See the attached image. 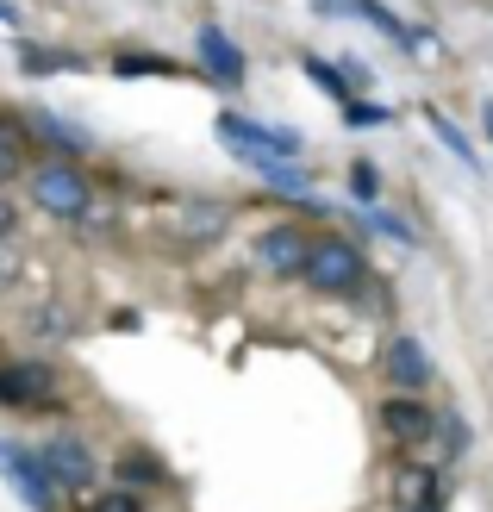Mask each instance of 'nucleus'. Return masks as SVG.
<instances>
[{"instance_id": "1", "label": "nucleus", "mask_w": 493, "mask_h": 512, "mask_svg": "<svg viewBox=\"0 0 493 512\" xmlns=\"http://www.w3.org/2000/svg\"><path fill=\"white\" fill-rule=\"evenodd\" d=\"M213 132H219V144L231 150V157L250 163L256 175H275L281 163H294V157H300V132H281V125H256V119H244V113H219V119H213Z\"/></svg>"}, {"instance_id": "2", "label": "nucleus", "mask_w": 493, "mask_h": 512, "mask_svg": "<svg viewBox=\"0 0 493 512\" xmlns=\"http://www.w3.org/2000/svg\"><path fill=\"white\" fill-rule=\"evenodd\" d=\"M25 188H32L38 213H50V219H88L94 213V188L69 157H50L38 169H25Z\"/></svg>"}, {"instance_id": "3", "label": "nucleus", "mask_w": 493, "mask_h": 512, "mask_svg": "<svg viewBox=\"0 0 493 512\" xmlns=\"http://www.w3.org/2000/svg\"><path fill=\"white\" fill-rule=\"evenodd\" d=\"M306 281H313L319 294H356L362 275H369V263H362V250L350 238H313V250H306Z\"/></svg>"}, {"instance_id": "4", "label": "nucleus", "mask_w": 493, "mask_h": 512, "mask_svg": "<svg viewBox=\"0 0 493 512\" xmlns=\"http://www.w3.org/2000/svg\"><path fill=\"white\" fill-rule=\"evenodd\" d=\"M0 481L32 506V512H57V481L44 475L38 463V450L32 444H19V438H0Z\"/></svg>"}, {"instance_id": "5", "label": "nucleus", "mask_w": 493, "mask_h": 512, "mask_svg": "<svg viewBox=\"0 0 493 512\" xmlns=\"http://www.w3.org/2000/svg\"><path fill=\"white\" fill-rule=\"evenodd\" d=\"M57 400V369L50 363H7L0 369V406H19V413H38V406Z\"/></svg>"}, {"instance_id": "6", "label": "nucleus", "mask_w": 493, "mask_h": 512, "mask_svg": "<svg viewBox=\"0 0 493 512\" xmlns=\"http://www.w3.org/2000/svg\"><path fill=\"white\" fill-rule=\"evenodd\" d=\"M306 250H313V238H306L300 225H269V232L250 244V263L263 269V275H300L306 269Z\"/></svg>"}, {"instance_id": "7", "label": "nucleus", "mask_w": 493, "mask_h": 512, "mask_svg": "<svg viewBox=\"0 0 493 512\" xmlns=\"http://www.w3.org/2000/svg\"><path fill=\"white\" fill-rule=\"evenodd\" d=\"M38 463H44V475L57 481V488H88V481L100 475L94 450H88L82 438H44V444H38Z\"/></svg>"}, {"instance_id": "8", "label": "nucleus", "mask_w": 493, "mask_h": 512, "mask_svg": "<svg viewBox=\"0 0 493 512\" xmlns=\"http://www.w3.org/2000/svg\"><path fill=\"white\" fill-rule=\"evenodd\" d=\"M381 375L394 381L400 394H419V388H431V356H425V344L419 338H387V350H381Z\"/></svg>"}, {"instance_id": "9", "label": "nucleus", "mask_w": 493, "mask_h": 512, "mask_svg": "<svg viewBox=\"0 0 493 512\" xmlns=\"http://www.w3.org/2000/svg\"><path fill=\"white\" fill-rule=\"evenodd\" d=\"M194 50H200V69H206V82H219V88H238V82H244V50L231 44V38L219 32V25H200Z\"/></svg>"}, {"instance_id": "10", "label": "nucleus", "mask_w": 493, "mask_h": 512, "mask_svg": "<svg viewBox=\"0 0 493 512\" xmlns=\"http://www.w3.org/2000/svg\"><path fill=\"white\" fill-rule=\"evenodd\" d=\"M381 425H387V438L394 444H425L437 419H431V406H419L412 394H394V400H381Z\"/></svg>"}, {"instance_id": "11", "label": "nucleus", "mask_w": 493, "mask_h": 512, "mask_svg": "<svg viewBox=\"0 0 493 512\" xmlns=\"http://www.w3.org/2000/svg\"><path fill=\"white\" fill-rule=\"evenodd\" d=\"M437 494H444V481H437V469H400L394 475V500H400V512H431L437 506Z\"/></svg>"}, {"instance_id": "12", "label": "nucleus", "mask_w": 493, "mask_h": 512, "mask_svg": "<svg viewBox=\"0 0 493 512\" xmlns=\"http://www.w3.org/2000/svg\"><path fill=\"white\" fill-rule=\"evenodd\" d=\"M32 132H38L44 144L69 150V157H88V150H94V138L82 132V125H69V119H57V113H38V119H32Z\"/></svg>"}, {"instance_id": "13", "label": "nucleus", "mask_w": 493, "mask_h": 512, "mask_svg": "<svg viewBox=\"0 0 493 512\" xmlns=\"http://www.w3.org/2000/svg\"><path fill=\"white\" fill-rule=\"evenodd\" d=\"M306 75H313V88H319V94H331L337 107H350V100H356V88L344 82V69H337V63H325V57H306Z\"/></svg>"}, {"instance_id": "14", "label": "nucleus", "mask_w": 493, "mask_h": 512, "mask_svg": "<svg viewBox=\"0 0 493 512\" xmlns=\"http://www.w3.org/2000/svg\"><path fill=\"white\" fill-rule=\"evenodd\" d=\"M119 475H125V488H157L163 481V463L150 450H125L119 456Z\"/></svg>"}, {"instance_id": "15", "label": "nucleus", "mask_w": 493, "mask_h": 512, "mask_svg": "<svg viewBox=\"0 0 493 512\" xmlns=\"http://www.w3.org/2000/svg\"><path fill=\"white\" fill-rule=\"evenodd\" d=\"M113 75H132V82H138V75H175V63L169 57H150V50H119Z\"/></svg>"}, {"instance_id": "16", "label": "nucleus", "mask_w": 493, "mask_h": 512, "mask_svg": "<svg viewBox=\"0 0 493 512\" xmlns=\"http://www.w3.org/2000/svg\"><path fill=\"white\" fill-rule=\"evenodd\" d=\"M13 175H25V138L13 125H0V188H7Z\"/></svg>"}, {"instance_id": "17", "label": "nucleus", "mask_w": 493, "mask_h": 512, "mask_svg": "<svg viewBox=\"0 0 493 512\" xmlns=\"http://www.w3.org/2000/svg\"><path fill=\"white\" fill-rule=\"evenodd\" d=\"M19 63L32 69V75H44V69H82V57H69V50H38V44H25Z\"/></svg>"}, {"instance_id": "18", "label": "nucleus", "mask_w": 493, "mask_h": 512, "mask_svg": "<svg viewBox=\"0 0 493 512\" xmlns=\"http://www.w3.org/2000/svg\"><path fill=\"white\" fill-rule=\"evenodd\" d=\"M344 119L356 125V132H369V125H387L394 113H387V107H375V100H350V107H344Z\"/></svg>"}, {"instance_id": "19", "label": "nucleus", "mask_w": 493, "mask_h": 512, "mask_svg": "<svg viewBox=\"0 0 493 512\" xmlns=\"http://www.w3.org/2000/svg\"><path fill=\"white\" fill-rule=\"evenodd\" d=\"M431 132H437V138H444V144L456 150V157H462V163H475V144H469V138H462V132H456V125H450L444 113H431Z\"/></svg>"}, {"instance_id": "20", "label": "nucleus", "mask_w": 493, "mask_h": 512, "mask_svg": "<svg viewBox=\"0 0 493 512\" xmlns=\"http://www.w3.org/2000/svg\"><path fill=\"white\" fill-rule=\"evenodd\" d=\"M94 512H144V500H138L132 488H113V494H100V500H94Z\"/></svg>"}, {"instance_id": "21", "label": "nucleus", "mask_w": 493, "mask_h": 512, "mask_svg": "<svg viewBox=\"0 0 493 512\" xmlns=\"http://www.w3.org/2000/svg\"><path fill=\"white\" fill-rule=\"evenodd\" d=\"M375 188H381L375 163H356V169H350V194H356V200H375Z\"/></svg>"}, {"instance_id": "22", "label": "nucleus", "mask_w": 493, "mask_h": 512, "mask_svg": "<svg viewBox=\"0 0 493 512\" xmlns=\"http://www.w3.org/2000/svg\"><path fill=\"white\" fill-rule=\"evenodd\" d=\"M369 225H375V232H387L394 244H419V238H412V225H406V219H394V213H369Z\"/></svg>"}, {"instance_id": "23", "label": "nucleus", "mask_w": 493, "mask_h": 512, "mask_svg": "<svg viewBox=\"0 0 493 512\" xmlns=\"http://www.w3.org/2000/svg\"><path fill=\"white\" fill-rule=\"evenodd\" d=\"M13 225H19V213H13V200L0 194V238H13Z\"/></svg>"}, {"instance_id": "24", "label": "nucleus", "mask_w": 493, "mask_h": 512, "mask_svg": "<svg viewBox=\"0 0 493 512\" xmlns=\"http://www.w3.org/2000/svg\"><path fill=\"white\" fill-rule=\"evenodd\" d=\"M0 19H7V25H13V19H19V13H13V0H0Z\"/></svg>"}, {"instance_id": "25", "label": "nucleus", "mask_w": 493, "mask_h": 512, "mask_svg": "<svg viewBox=\"0 0 493 512\" xmlns=\"http://www.w3.org/2000/svg\"><path fill=\"white\" fill-rule=\"evenodd\" d=\"M487 132H493V107H487Z\"/></svg>"}, {"instance_id": "26", "label": "nucleus", "mask_w": 493, "mask_h": 512, "mask_svg": "<svg viewBox=\"0 0 493 512\" xmlns=\"http://www.w3.org/2000/svg\"><path fill=\"white\" fill-rule=\"evenodd\" d=\"M431 512H437V506H431Z\"/></svg>"}]
</instances>
